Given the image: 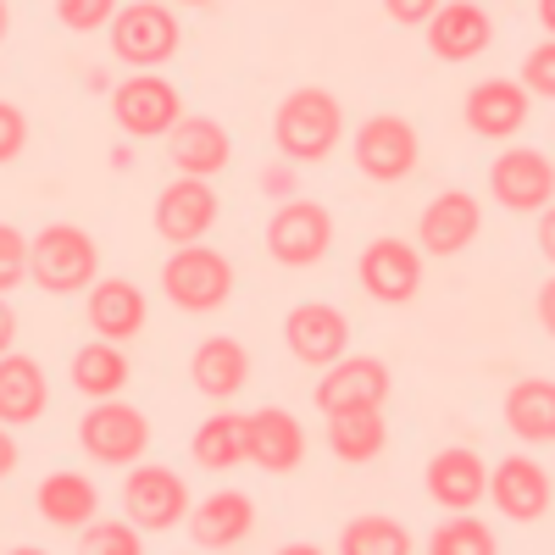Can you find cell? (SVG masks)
Here are the masks:
<instances>
[{
    "mask_svg": "<svg viewBox=\"0 0 555 555\" xmlns=\"http://www.w3.org/2000/svg\"><path fill=\"white\" fill-rule=\"evenodd\" d=\"M217 222V190L206 178H172L156 195V234L178 250V245H201Z\"/></svg>",
    "mask_w": 555,
    "mask_h": 555,
    "instance_id": "cell-12",
    "label": "cell"
},
{
    "mask_svg": "<svg viewBox=\"0 0 555 555\" xmlns=\"http://www.w3.org/2000/svg\"><path fill=\"white\" fill-rule=\"evenodd\" d=\"M284 345L295 361L306 366H334L350 345V322L339 306H322V300H300L289 317H284Z\"/></svg>",
    "mask_w": 555,
    "mask_h": 555,
    "instance_id": "cell-14",
    "label": "cell"
},
{
    "mask_svg": "<svg viewBox=\"0 0 555 555\" xmlns=\"http://www.w3.org/2000/svg\"><path fill=\"white\" fill-rule=\"evenodd\" d=\"M339 555H411V533H405V522H395L384 512H366V517L345 522Z\"/></svg>",
    "mask_w": 555,
    "mask_h": 555,
    "instance_id": "cell-31",
    "label": "cell"
},
{
    "mask_svg": "<svg viewBox=\"0 0 555 555\" xmlns=\"http://www.w3.org/2000/svg\"><path fill=\"white\" fill-rule=\"evenodd\" d=\"M356 278L378 306H405V300H416V289H423V250H416L411 240L384 234V240H373L361 250Z\"/></svg>",
    "mask_w": 555,
    "mask_h": 555,
    "instance_id": "cell-10",
    "label": "cell"
},
{
    "mask_svg": "<svg viewBox=\"0 0 555 555\" xmlns=\"http://www.w3.org/2000/svg\"><path fill=\"white\" fill-rule=\"evenodd\" d=\"M539 250L555 267V206H544V217H539Z\"/></svg>",
    "mask_w": 555,
    "mask_h": 555,
    "instance_id": "cell-43",
    "label": "cell"
},
{
    "mask_svg": "<svg viewBox=\"0 0 555 555\" xmlns=\"http://www.w3.org/2000/svg\"><path fill=\"white\" fill-rule=\"evenodd\" d=\"M89 322H95V339H133L145 328V289L133 284V278H101V284H89Z\"/></svg>",
    "mask_w": 555,
    "mask_h": 555,
    "instance_id": "cell-24",
    "label": "cell"
},
{
    "mask_svg": "<svg viewBox=\"0 0 555 555\" xmlns=\"http://www.w3.org/2000/svg\"><path fill=\"white\" fill-rule=\"evenodd\" d=\"M17 473V439H12V428L0 423V478H12Z\"/></svg>",
    "mask_w": 555,
    "mask_h": 555,
    "instance_id": "cell-42",
    "label": "cell"
},
{
    "mask_svg": "<svg viewBox=\"0 0 555 555\" xmlns=\"http://www.w3.org/2000/svg\"><path fill=\"white\" fill-rule=\"evenodd\" d=\"M489 190H494V201L505 211H544L555 201V167L533 145H512V151L494 156Z\"/></svg>",
    "mask_w": 555,
    "mask_h": 555,
    "instance_id": "cell-11",
    "label": "cell"
},
{
    "mask_svg": "<svg viewBox=\"0 0 555 555\" xmlns=\"http://www.w3.org/2000/svg\"><path fill=\"white\" fill-rule=\"evenodd\" d=\"M7 555H44L39 544H17V550H7Z\"/></svg>",
    "mask_w": 555,
    "mask_h": 555,
    "instance_id": "cell-47",
    "label": "cell"
},
{
    "mask_svg": "<svg viewBox=\"0 0 555 555\" xmlns=\"http://www.w3.org/2000/svg\"><path fill=\"white\" fill-rule=\"evenodd\" d=\"M162 289L178 311L206 317V311H222L228 295H234V267L211 245H178L162 267Z\"/></svg>",
    "mask_w": 555,
    "mask_h": 555,
    "instance_id": "cell-3",
    "label": "cell"
},
{
    "mask_svg": "<svg viewBox=\"0 0 555 555\" xmlns=\"http://www.w3.org/2000/svg\"><path fill=\"white\" fill-rule=\"evenodd\" d=\"M122 7L117 0H56V23L73 28V34H95L101 23H112Z\"/></svg>",
    "mask_w": 555,
    "mask_h": 555,
    "instance_id": "cell-34",
    "label": "cell"
},
{
    "mask_svg": "<svg viewBox=\"0 0 555 555\" xmlns=\"http://www.w3.org/2000/svg\"><path fill=\"white\" fill-rule=\"evenodd\" d=\"M178 17L162 7V0H133L112 17V56L128 62L133 73H156L162 62L178 56Z\"/></svg>",
    "mask_w": 555,
    "mask_h": 555,
    "instance_id": "cell-4",
    "label": "cell"
},
{
    "mask_svg": "<svg viewBox=\"0 0 555 555\" xmlns=\"http://www.w3.org/2000/svg\"><path fill=\"white\" fill-rule=\"evenodd\" d=\"M539 23H544V34L555 39V0H539Z\"/></svg>",
    "mask_w": 555,
    "mask_h": 555,
    "instance_id": "cell-44",
    "label": "cell"
},
{
    "mask_svg": "<svg viewBox=\"0 0 555 555\" xmlns=\"http://www.w3.org/2000/svg\"><path fill=\"white\" fill-rule=\"evenodd\" d=\"M95 272H101V250H95V240H89L78 222H51V228L34 234L28 278L44 295H78V289L95 284Z\"/></svg>",
    "mask_w": 555,
    "mask_h": 555,
    "instance_id": "cell-2",
    "label": "cell"
},
{
    "mask_svg": "<svg viewBox=\"0 0 555 555\" xmlns=\"http://www.w3.org/2000/svg\"><path fill=\"white\" fill-rule=\"evenodd\" d=\"M489 500L500 505V517L512 522H539L550 512V473L533 455H505L489 473Z\"/></svg>",
    "mask_w": 555,
    "mask_h": 555,
    "instance_id": "cell-19",
    "label": "cell"
},
{
    "mask_svg": "<svg viewBox=\"0 0 555 555\" xmlns=\"http://www.w3.org/2000/svg\"><path fill=\"white\" fill-rule=\"evenodd\" d=\"M78 555H145V539H139V528L128 517L89 522V528H78Z\"/></svg>",
    "mask_w": 555,
    "mask_h": 555,
    "instance_id": "cell-33",
    "label": "cell"
},
{
    "mask_svg": "<svg viewBox=\"0 0 555 555\" xmlns=\"http://www.w3.org/2000/svg\"><path fill=\"white\" fill-rule=\"evenodd\" d=\"M267 250L278 267H317L334 250V217L317 201H284L267 222Z\"/></svg>",
    "mask_w": 555,
    "mask_h": 555,
    "instance_id": "cell-9",
    "label": "cell"
},
{
    "mask_svg": "<svg viewBox=\"0 0 555 555\" xmlns=\"http://www.w3.org/2000/svg\"><path fill=\"white\" fill-rule=\"evenodd\" d=\"M128 384V356L112 339H89L83 350H73V389L89 400H117Z\"/></svg>",
    "mask_w": 555,
    "mask_h": 555,
    "instance_id": "cell-30",
    "label": "cell"
},
{
    "mask_svg": "<svg viewBox=\"0 0 555 555\" xmlns=\"http://www.w3.org/2000/svg\"><path fill=\"white\" fill-rule=\"evenodd\" d=\"M522 89H528V95L555 101V39H544V44H533V51H528V62H522Z\"/></svg>",
    "mask_w": 555,
    "mask_h": 555,
    "instance_id": "cell-36",
    "label": "cell"
},
{
    "mask_svg": "<svg viewBox=\"0 0 555 555\" xmlns=\"http://www.w3.org/2000/svg\"><path fill=\"white\" fill-rule=\"evenodd\" d=\"M423 489L434 505H444V512H473V505L489 494V467H483V455L467 450V444H450L428 461V473H423Z\"/></svg>",
    "mask_w": 555,
    "mask_h": 555,
    "instance_id": "cell-17",
    "label": "cell"
},
{
    "mask_svg": "<svg viewBox=\"0 0 555 555\" xmlns=\"http://www.w3.org/2000/svg\"><path fill=\"white\" fill-rule=\"evenodd\" d=\"M112 117L128 139H167L183 117V101L162 73H133L112 89Z\"/></svg>",
    "mask_w": 555,
    "mask_h": 555,
    "instance_id": "cell-7",
    "label": "cell"
},
{
    "mask_svg": "<svg viewBox=\"0 0 555 555\" xmlns=\"http://www.w3.org/2000/svg\"><path fill=\"white\" fill-rule=\"evenodd\" d=\"M250 461H256L261 473H272V478L295 473L300 461H306V428H300V416L284 411V405L250 411Z\"/></svg>",
    "mask_w": 555,
    "mask_h": 555,
    "instance_id": "cell-20",
    "label": "cell"
},
{
    "mask_svg": "<svg viewBox=\"0 0 555 555\" xmlns=\"http://www.w3.org/2000/svg\"><path fill=\"white\" fill-rule=\"evenodd\" d=\"M167 151L178 178H211L228 167V128L217 117H178V128L167 133Z\"/></svg>",
    "mask_w": 555,
    "mask_h": 555,
    "instance_id": "cell-25",
    "label": "cell"
},
{
    "mask_svg": "<svg viewBox=\"0 0 555 555\" xmlns=\"http://www.w3.org/2000/svg\"><path fill=\"white\" fill-rule=\"evenodd\" d=\"M250 378V350L240 339H228V334H211L195 345L190 356V384L206 395V400H234Z\"/></svg>",
    "mask_w": 555,
    "mask_h": 555,
    "instance_id": "cell-22",
    "label": "cell"
},
{
    "mask_svg": "<svg viewBox=\"0 0 555 555\" xmlns=\"http://www.w3.org/2000/svg\"><path fill=\"white\" fill-rule=\"evenodd\" d=\"M483 228V206L467 195V190H444L423 206V217H416V245H423L428 256H461Z\"/></svg>",
    "mask_w": 555,
    "mask_h": 555,
    "instance_id": "cell-15",
    "label": "cell"
},
{
    "mask_svg": "<svg viewBox=\"0 0 555 555\" xmlns=\"http://www.w3.org/2000/svg\"><path fill=\"white\" fill-rule=\"evenodd\" d=\"M444 7V0H384V12L400 23V28H416V23H428L434 12Z\"/></svg>",
    "mask_w": 555,
    "mask_h": 555,
    "instance_id": "cell-38",
    "label": "cell"
},
{
    "mask_svg": "<svg viewBox=\"0 0 555 555\" xmlns=\"http://www.w3.org/2000/svg\"><path fill=\"white\" fill-rule=\"evenodd\" d=\"M44 400H51V384H44V366L23 350L0 356V423L7 428H28L44 416Z\"/></svg>",
    "mask_w": 555,
    "mask_h": 555,
    "instance_id": "cell-23",
    "label": "cell"
},
{
    "mask_svg": "<svg viewBox=\"0 0 555 555\" xmlns=\"http://www.w3.org/2000/svg\"><path fill=\"white\" fill-rule=\"evenodd\" d=\"M389 444V423H384V405H356V411H334L328 416V450L350 467L361 461H378Z\"/></svg>",
    "mask_w": 555,
    "mask_h": 555,
    "instance_id": "cell-27",
    "label": "cell"
},
{
    "mask_svg": "<svg viewBox=\"0 0 555 555\" xmlns=\"http://www.w3.org/2000/svg\"><path fill=\"white\" fill-rule=\"evenodd\" d=\"M178 7H206V0H178Z\"/></svg>",
    "mask_w": 555,
    "mask_h": 555,
    "instance_id": "cell-48",
    "label": "cell"
},
{
    "mask_svg": "<svg viewBox=\"0 0 555 555\" xmlns=\"http://www.w3.org/2000/svg\"><path fill=\"white\" fill-rule=\"evenodd\" d=\"M23 145H28V117H23L12 101H0V167L17 162Z\"/></svg>",
    "mask_w": 555,
    "mask_h": 555,
    "instance_id": "cell-37",
    "label": "cell"
},
{
    "mask_svg": "<svg viewBox=\"0 0 555 555\" xmlns=\"http://www.w3.org/2000/svg\"><path fill=\"white\" fill-rule=\"evenodd\" d=\"M7 34H12V7L0 0V44H7Z\"/></svg>",
    "mask_w": 555,
    "mask_h": 555,
    "instance_id": "cell-45",
    "label": "cell"
},
{
    "mask_svg": "<svg viewBox=\"0 0 555 555\" xmlns=\"http://www.w3.org/2000/svg\"><path fill=\"white\" fill-rule=\"evenodd\" d=\"M416 162H423V139H416V128L405 117L378 112L356 128V167L373 183H400L416 172Z\"/></svg>",
    "mask_w": 555,
    "mask_h": 555,
    "instance_id": "cell-8",
    "label": "cell"
},
{
    "mask_svg": "<svg viewBox=\"0 0 555 555\" xmlns=\"http://www.w3.org/2000/svg\"><path fill=\"white\" fill-rule=\"evenodd\" d=\"M423 28H428V51L439 62H473V56L489 51V39H494L489 12L473 7V0H444Z\"/></svg>",
    "mask_w": 555,
    "mask_h": 555,
    "instance_id": "cell-18",
    "label": "cell"
},
{
    "mask_svg": "<svg viewBox=\"0 0 555 555\" xmlns=\"http://www.w3.org/2000/svg\"><path fill=\"white\" fill-rule=\"evenodd\" d=\"M461 117H467V128L478 139H494V145L512 139V133H522V122H528L522 78H483V83H473L467 101H461Z\"/></svg>",
    "mask_w": 555,
    "mask_h": 555,
    "instance_id": "cell-16",
    "label": "cell"
},
{
    "mask_svg": "<svg viewBox=\"0 0 555 555\" xmlns=\"http://www.w3.org/2000/svg\"><path fill=\"white\" fill-rule=\"evenodd\" d=\"M505 428L522 444H555V378H517L505 389Z\"/></svg>",
    "mask_w": 555,
    "mask_h": 555,
    "instance_id": "cell-26",
    "label": "cell"
},
{
    "mask_svg": "<svg viewBox=\"0 0 555 555\" xmlns=\"http://www.w3.org/2000/svg\"><path fill=\"white\" fill-rule=\"evenodd\" d=\"M250 528H256V500L240 489H217L190 512V533L201 550H234L250 539Z\"/></svg>",
    "mask_w": 555,
    "mask_h": 555,
    "instance_id": "cell-21",
    "label": "cell"
},
{
    "mask_svg": "<svg viewBox=\"0 0 555 555\" xmlns=\"http://www.w3.org/2000/svg\"><path fill=\"white\" fill-rule=\"evenodd\" d=\"M345 133V112L328 89L317 83H300L278 101V117H272V145L284 151L289 162H328L334 145Z\"/></svg>",
    "mask_w": 555,
    "mask_h": 555,
    "instance_id": "cell-1",
    "label": "cell"
},
{
    "mask_svg": "<svg viewBox=\"0 0 555 555\" xmlns=\"http://www.w3.org/2000/svg\"><path fill=\"white\" fill-rule=\"evenodd\" d=\"M34 500H39V517L51 528H89L95 512H101V489L89 483L83 473H51Z\"/></svg>",
    "mask_w": 555,
    "mask_h": 555,
    "instance_id": "cell-28",
    "label": "cell"
},
{
    "mask_svg": "<svg viewBox=\"0 0 555 555\" xmlns=\"http://www.w3.org/2000/svg\"><path fill=\"white\" fill-rule=\"evenodd\" d=\"M195 461L206 473H228V467H240V461H250V416L211 411L195 428Z\"/></svg>",
    "mask_w": 555,
    "mask_h": 555,
    "instance_id": "cell-29",
    "label": "cell"
},
{
    "mask_svg": "<svg viewBox=\"0 0 555 555\" xmlns=\"http://www.w3.org/2000/svg\"><path fill=\"white\" fill-rule=\"evenodd\" d=\"M428 555H500V544H494V528L478 522L473 512H450V517L434 528Z\"/></svg>",
    "mask_w": 555,
    "mask_h": 555,
    "instance_id": "cell-32",
    "label": "cell"
},
{
    "mask_svg": "<svg viewBox=\"0 0 555 555\" xmlns=\"http://www.w3.org/2000/svg\"><path fill=\"white\" fill-rule=\"evenodd\" d=\"M12 339H17V311H12L7 295H0V356H12Z\"/></svg>",
    "mask_w": 555,
    "mask_h": 555,
    "instance_id": "cell-40",
    "label": "cell"
},
{
    "mask_svg": "<svg viewBox=\"0 0 555 555\" xmlns=\"http://www.w3.org/2000/svg\"><path fill=\"white\" fill-rule=\"evenodd\" d=\"M122 517L139 528V533H162V528H178L190 517V489L172 467L162 461H145L122 478Z\"/></svg>",
    "mask_w": 555,
    "mask_h": 555,
    "instance_id": "cell-6",
    "label": "cell"
},
{
    "mask_svg": "<svg viewBox=\"0 0 555 555\" xmlns=\"http://www.w3.org/2000/svg\"><path fill=\"white\" fill-rule=\"evenodd\" d=\"M278 555H322V550H317V544H284Z\"/></svg>",
    "mask_w": 555,
    "mask_h": 555,
    "instance_id": "cell-46",
    "label": "cell"
},
{
    "mask_svg": "<svg viewBox=\"0 0 555 555\" xmlns=\"http://www.w3.org/2000/svg\"><path fill=\"white\" fill-rule=\"evenodd\" d=\"M389 389H395V378L378 356H339L328 373H322L311 400H317L322 416H334V411H356V405H384Z\"/></svg>",
    "mask_w": 555,
    "mask_h": 555,
    "instance_id": "cell-13",
    "label": "cell"
},
{
    "mask_svg": "<svg viewBox=\"0 0 555 555\" xmlns=\"http://www.w3.org/2000/svg\"><path fill=\"white\" fill-rule=\"evenodd\" d=\"M28 278V240L12 222H0V295H12Z\"/></svg>",
    "mask_w": 555,
    "mask_h": 555,
    "instance_id": "cell-35",
    "label": "cell"
},
{
    "mask_svg": "<svg viewBox=\"0 0 555 555\" xmlns=\"http://www.w3.org/2000/svg\"><path fill=\"white\" fill-rule=\"evenodd\" d=\"M78 444L101 467H133L151 450V423L128 400H95V411H83V423H78Z\"/></svg>",
    "mask_w": 555,
    "mask_h": 555,
    "instance_id": "cell-5",
    "label": "cell"
},
{
    "mask_svg": "<svg viewBox=\"0 0 555 555\" xmlns=\"http://www.w3.org/2000/svg\"><path fill=\"white\" fill-rule=\"evenodd\" d=\"M261 190H267L272 201H284V195L295 190V172H284V167H267V172H261Z\"/></svg>",
    "mask_w": 555,
    "mask_h": 555,
    "instance_id": "cell-39",
    "label": "cell"
},
{
    "mask_svg": "<svg viewBox=\"0 0 555 555\" xmlns=\"http://www.w3.org/2000/svg\"><path fill=\"white\" fill-rule=\"evenodd\" d=\"M533 311H539V322H544V334L555 339V278L539 289V300H533Z\"/></svg>",
    "mask_w": 555,
    "mask_h": 555,
    "instance_id": "cell-41",
    "label": "cell"
}]
</instances>
